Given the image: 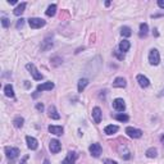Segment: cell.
Masks as SVG:
<instances>
[{"label":"cell","instance_id":"9","mask_svg":"<svg viewBox=\"0 0 164 164\" xmlns=\"http://www.w3.org/2000/svg\"><path fill=\"white\" fill-rule=\"evenodd\" d=\"M26 141H27V146L31 149V150H36L38 147V142L35 137H31V136H27L26 137Z\"/></svg>","mask_w":164,"mask_h":164},{"label":"cell","instance_id":"14","mask_svg":"<svg viewBox=\"0 0 164 164\" xmlns=\"http://www.w3.org/2000/svg\"><path fill=\"white\" fill-rule=\"evenodd\" d=\"M54 89V84L53 82H45V84H41L37 86V91H47V90H53Z\"/></svg>","mask_w":164,"mask_h":164},{"label":"cell","instance_id":"22","mask_svg":"<svg viewBox=\"0 0 164 164\" xmlns=\"http://www.w3.org/2000/svg\"><path fill=\"white\" fill-rule=\"evenodd\" d=\"M26 7H27V4H26V3H21V4H19V5L13 11V13L16 14V16H21V14H22L23 12H25Z\"/></svg>","mask_w":164,"mask_h":164},{"label":"cell","instance_id":"13","mask_svg":"<svg viewBox=\"0 0 164 164\" xmlns=\"http://www.w3.org/2000/svg\"><path fill=\"white\" fill-rule=\"evenodd\" d=\"M53 47V40L50 37H46L44 41L41 42V50L42 51H46V50H50Z\"/></svg>","mask_w":164,"mask_h":164},{"label":"cell","instance_id":"31","mask_svg":"<svg viewBox=\"0 0 164 164\" xmlns=\"http://www.w3.org/2000/svg\"><path fill=\"white\" fill-rule=\"evenodd\" d=\"M2 25H3V27H4V28H8V27H9V25H11V22H9V19H8V18L3 17V18H2Z\"/></svg>","mask_w":164,"mask_h":164},{"label":"cell","instance_id":"17","mask_svg":"<svg viewBox=\"0 0 164 164\" xmlns=\"http://www.w3.org/2000/svg\"><path fill=\"white\" fill-rule=\"evenodd\" d=\"M49 132L56 135V136H60V135L63 133V127L62 126H49Z\"/></svg>","mask_w":164,"mask_h":164},{"label":"cell","instance_id":"5","mask_svg":"<svg viewBox=\"0 0 164 164\" xmlns=\"http://www.w3.org/2000/svg\"><path fill=\"white\" fill-rule=\"evenodd\" d=\"M126 133L131 138H140V137L142 136V131H141V129H137V128H133V127H127L126 128Z\"/></svg>","mask_w":164,"mask_h":164},{"label":"cell","instance_id":"41","mask_svg":"<svg viewBox=\"0 0 164 164\" xmlns=\"http://www.w3.org/2000/svg\"><path fill=\"white\" fill-rule=\"evenodd\" d=\"M160 95H164V90H163V91H162V94H160Z\"/></svg>","mask_w":164,"mask_h":164},{"label":"cell","instance_id":"1","mask_svg":"<svg viewBox=\"0 0 164 164\" xmlns=\"http://www.w3.org/2000/svg\"><path fill=\"white\" fill-rule=\"evenodd\" d=\"M26 68L30 71V73L32 74L33 77V80H36V81H40L42 80V74H41V72H38V69L35 67V64H32V63H28L26 64Z\"/></svg>","mask_w":164,"mask_h":164},{"label":"cell","instance_id":"6","mask_svg":"<svg viewBox=\"0 0 164 164\" xmlns=\"http://www.w3.org/2000/svg\"><path fill=\"white\" fill-rule=\"evenodd\" d=\"M113 108L117 110V112H123L126 109V104H124V100L123 99H115L113 101Z\"/></svg>","mask_w":164,"mask_h":164},{"label":"cell","instance_id":"20","mask_svg":"<svg viewBox=\"0 0 164 164\" xmlns=\"http://www.w3.org/2000/svg\"><path fill=\"white\" fill-rule=\"evenodd\" d=\"M147 31H149V27H147V25L146 23H141L140 25V37H146V35H147Z\"/></svg>","mask_w":164,"mask_h":164},{"label":"cell","instance_id":"39","mask_svg":"<svg viewBox=\"0 0 164 164\" xmlns=\"http://www.w3.org/2000/svg\"><path fill=\"white\" fill-rule=\"evenodd\" d=\"M44 164H50V162L47 160V159H45V160H44Z\"/></svg>","mask_w":164,"mask_h":164},{"label":"cell","instance_id":"18","mask_svg":"<svg viewBox=\"0 0 164 164\" xmlns=\"http://www.w3.org/2000/svg\"><path fill=\"white\" fill-rule=\"evenodd\" d=\"M118 126H113V124H109V126H107L104 128V132L107 133V135H113L115 132H118Z\"/></svg>","mask_w":164,"mask_h":164},{"label":"cell","instance_id":"3","mask_svg":"<svg viewBox=\"0 0 164 164\" xmlns=\"http://www.w3.org/2000/svg\"><path fill=\"white\" fill-rule=\"evenodd\" d=\"M45 21L41 18H30L28 19V25H30L31 28H33V30H36V28H41L45 26Z\"/></svg>","mask_w":164,"mask_h":164},{"label":"cell","instance_id":"24","mask_svg":"<svg viewBox=\"0 0 164 164\" xmlns=\"http://www.w3.org/2000/svg\"><path fill=\"white\" fill-rule=\"evenodd\" d=\"M89 84V80L87 78H82L78 81V93H82V91L85 90V87L87 86Z\"/></svg>","mask_w":164,"mask_h":164},{"label":"cell","instance_id":"2","mask_svg":"<svg viewBox=\"0 0 164 164\" xmlns=\"http://www.w3.org/2000/svg\"><path fill=\"white\" fill-rule=\"evenodd\" d=\"M159 62H160V55H159V51L156 49H151L149 53V63L153 65H158Z\"/></svg>","mask_w":164,"mask_h":164},{"label":"cell","instance_id":"32","mask_svg":"<svg viewBox=\"0 0 164 164\" xmlns=\"http://www.w3.org/2000/svg\"><path fill=\"white\" fill-rule=\"evenodd\" d=\"M23 23H25V19H23V18L18 19V22H17V28H22V27H23Z\"/></svg>","mask_w":164,"mask_h":164},{"label":"cell","instance_id":"16","mask_svg":"<svg viewBox=\"0 0 164 164\" xmlns=\"http://www.w3.org/2000/svg\"><path fill=\"white\" fill-rule=\"evenodd\" d=\"M47 113H49V117L51 119H59L60 118V115L58 114V112H56V109H55L54 105H50L49 109H47Z\"/></svg>","mask_w":164,"mask_h":164},{"label":"cell","instance_id":"38","mask_svg":"<svg viewBox=\"0 0 164 164\" xmlns=\"http://www.w3.org/2000/svg\"><path fill=\"white\" fill-rule=\"evenodd\" d=\"M17 2H16V0H9V4H16Z\"/></svg>","mask_w":164,"mask_h":164},{"label":"cell","instance_id":"4","mask_svg":"<svg viewBox=\"0 0 164 164\" xmlns=\"http://www.w3.org/2000/svg\"><path fill=\"white\" fill-rule=\"evenodd\" d=\"M5 155H7L8 159H11V160H14V159H16V158L19 155V149L7 146V147H5Z\"/></svg>","mask_w":164,"mask_h":164},{"label":"cell","instance_id":"21","mask_svg":"<svg viewBox=\"0 0 164 164\" xmlns=\"http://www.w3.org/2000/svg\"><path fill=\"white\" fill-rule=\"evenodd\" d=\"M129 47H131V44H129V41H127V40L120 41V44H119V50L122 51V53L128 51V50H129Z\"/></svg>","mask_w":164,"mask_h":164},{"label":"cell","instance_id":"40","mask_svg":"<svg viewBox=\"0 0 164 164\" xmlns=\"http://www.w3.org/2000/svg\"><path fill=\"white\" fill-rule=\"evenodd\" d=\"M160 140H162V142H163V145H164V135L162 136V138H160Z\"/></svg>","mask_w":164,"mask_h":164},{"label":"cell","instance_id":"23","mask_svg":"<svg viewBox=\"0 0 164 164\" xmlns=\"http://www.w3.org/2000/svg\"><path fill=\"white\" fill-rule=\"evenodd\" d=\"M4 93H5L8 98H14V90H13L12 85H7L5 87H4Z\"/></svg>","mask_w":164,"mask_h":164},{"label":"cell","instance_id":"36","mask_svg":"<svg viewBox=\"0 0 164 164\" xmlns=\"http://www.w3.org/2000/svg\"><path fill=\"white\" fill-rule=\"evenodd\" d=\"M28 160V155H25V156H23V159H22V160H21V163H19V164H26V162Z\"/></svg>","mask_w":164,"mask_h":164},{"label":"cell","instance_id":"29","mask_svg":"<svg viewBox=\"0 0 164 164\" xmlns=\"http://www.w3.org/2000/svg\"><path fill=\"white\" fill-rule=\"evenodd\" d=\"M51 64L54 65V67L62 64V58H59V56H54V58H51Z\"/></svg>","mask_w":164,"mask_h":164},{"label":"cell","instance_id":"37","mask_svg":"<svg viewBox=\"0 0 164 164\" xmlns=\"http://www.w3.org/2000/svg\"><path fill=\"white\" fill-rule=\"evenodd\" d=\"M154 35H155V36H159V33H158V30H156V28L154 30Z\"/></svg>","mask_w":164,"mask_h":164},{"label":"cell","instance_id":"28","mask_svg":"<svg viewBox=\"0 0 164 164\" xmlns=\"http://www.w3.org/2000/svg\"><path fill=\"white\" fill-rule=\"evenodd\" d=\"M120 33H122V36H124V37H129L132 35V31H131V28L129 27H122Z\"/></svg>","mask_w":164,"mask_h":164},{"label":"cell","instance_id":"33","mask_svg":"<svg viewBox=\"0 0 164 164\" xmlns=\"http://www.w3.org/2000/svg\"><path fill=\"white\" fill-rule=\"evenodd\" d=\"M36 109L38 110V112H42V110H44V104L37 103V104H36Z\"/></svg>","mask_w":164,"mask_h":164},{"label":"cell","instance_id":"25","mask_svg":"<svg viewBox=\"0 0 164 164\" xmlns=\"http://www.w3.org/2000/svg\"><path fill=\"white\" fill-rule=\"evenodd\" d=\"M55 13H56V5L55 4H51V5H49V8H47V11H46V16L53 17V16H55Z\"/></svg>","mask_w":164,"mask_h":164},{"label":"cell","instance_id":"27","mask_svg":"<svg viewBox=\"0 0 164 164\" xmlns=\"http://www.w3.org/2000/svg\"><path fill=\"white\" fill-rule=\"evenodd\" d=\"M114 118L117 119V120H119V122H127V120L129 119V117L127 114H117V115H114Z\"/></svg>","mask_w":164,"mask_h":164},{"label":"cell","instance_id":"26","mask_svg":"<svg viewBox=\"0 0 164 164\" xmlns=\"http://www.w3.org/2000/svg\"><path fill=\"white\" fill-rule=\"evenodd\" d=\"M156 154H158V150L155 147H150V149H147L146 150V156L147 158H155Z\"/></svg>","mask_w":164,"mask_h":164},{"label":"cell","instance_id":"34","mask_svg":"<svg viewBox=\"0 0 164 164\" xmlns=\"http://www.w3.org/2000/svg\"><path fill=\"white\" fill-rule=\"evenodd\" d=\"M104 164H118V163L114 162V160H112V159H105V160H104Z\"/></svg>","mask_w":164,"mask_h":164},{"label":"cell","instance_id":"10","mask_svg":"<svg viewBox=\"0 0 164 164\" xmlns=\"http://www.w3.org/2000/svg\"><path fill=\"white\" fill-rule=\"evenodd\" d=\"M137 82H138V85L141 86L142 89H145V87H147V86L150 85L149 78H147V77H145L144 74H137Z\"/></svg>","mask_w":164,"mask_h":164},{"label":"cell","instance_id":"8","mask_svg":"<svg viewBox=\"0 0 164 164\" xmlns=\"http://www.w3.org/2000/svg\"><path fill=\"white\" fill-rule=\"evenodd\" d=\"M49 149H50V151H51L53 154H56V153L60 151L62 145H60V142L58 141V140H51V141H50V145H49Z\"/></svg>","mask_w":164,"mask_h":164},{"label":"cell","instance_id":"11","mask_svg":"<svg viewBox=\"0 0 164 164\" xmlns=\"http://www.w3.org/2000/svg\"><path fill=\"white\" fill-rule=\"evenodd\" d=\"M76 159H77V154L74 151H69L68 155L65 156V159L63 160V163H62V164H74Z\"/></svg>","mask_w":164,"mask_h":164},{"label":"cell","instance_id":"30","mask_svg":"<svg viewBox=\"0 0 164 164\" xmlns=\"http://www.w3.org/2000/svg\"><path fill=\"white\" fill-rule=\"evenodd\" d=\"M114 55L117 56L119 60H123V59H124V54H123V53L120 51V50H114Z\"/></svg>","mask_w":164,"mask_h":164},{"label":"cell","instance_id":"7","mask_svg":"<svg viewBox=\"0 0 164 164\" xmlns=\"http://www.w3.org/2000/svg\"><path fill=\"white\" fill-rule=\"evenodd\" d=\"M101 151H103V149H101L100 144H93V145L90 146V153H91V155L95 156V158L100 156Z\"/></svg>","mask_w":164,"mask_h":164},{"label":"cell","instance_id":"19","mask_svg":"<svg viewBox=\"0 0 164 164\" xmlns=\"http://www.w3.org/2000/svg\"><path fill=\"white\" fill-rule=\"evenodd\" d=\"M23 123H25V119H23L21 115H17V117L13 119V124L16 128H21L23 126Z\"/></svg>","mask_w":164,"mask_h":164},{"label":"cell","instance_id":"15","mask_svg":"<svg viewBox=\"0 0 164 164\" xmlns=\"http://www.w3.org/2000/svg\"><path fill=\"white\" fill-rule=\"evenodd\" d=\"M126 80L123 78V77H117V78L114 80L113 82V86L114 87H119V89H123V87H126Z\"/></svg>","mask_w":164,"mask_h":164},{"label":"cell","instance_id":"12","mask_svg":"<svg viewBox=\"0 0 164 164\" xmlns=\"http://www.w3.org/2000/svg\"><path fill=\"white\" fill-rule=\"evenodd\" d=\"M101 109L99 107H95L93 109V118H94V122L95 123H100L101 122Z\"/></svg>","mask_w":164,"mask_h":164},{"label":"cell","instance_id":"35","mask_svg":"<svg viewBox=\"0 0 164 164\" xmlns=\"http://www.w3.org/2000/svg\"><path fill=\"white\" fill-rule=\"evenodd\" d=\"M158 5H159V8L164 9V0H158Z\"/></svg>","mask_w":164,"mask_h":164}]
</instances>
